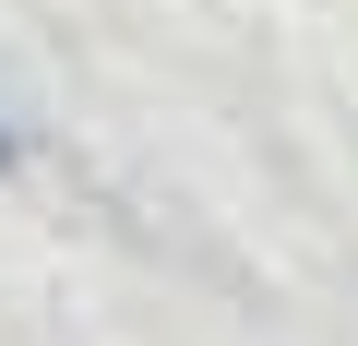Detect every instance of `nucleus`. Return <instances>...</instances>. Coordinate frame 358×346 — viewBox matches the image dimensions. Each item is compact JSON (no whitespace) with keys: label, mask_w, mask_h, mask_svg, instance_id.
<instances>
[{"label":"nucleus","mask_w":358,"mask_h":346,"mask_svg":"<svg viewBox=\"0 0 358 346\" xmlns=\"http://www.w3.org/2000/svg\"><path fill=\"white\" fill-rule=\"evenodd\" d=\"M13 167H24V131H13V120H0V180H13Z\"/></svg>","instance_id":"f257e3e1"}]
</instances>
